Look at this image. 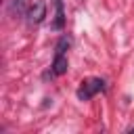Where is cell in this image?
I'll return each instance as SVG.
<instances>
[{
    "instance_id": "1",
    "label": "cell",
    "mask_w": 134,
    "mask_h": 134,
    "mask_svg": "<svg viewBox=\"0 0 134 134\" xmlns=\"http://www.w3.org/2000/svg\"><path fill=\"white\" fill-rule=\"evenodd\" d=\"M105 90V80L100 77H90L86 82H82V86L77 88V98L80 100H90L94 94L103 92Z\"/></svg>"
},
{
    "instance_id": "2",
    "label": "cell",
    "mask_w": 134,
    "mask_h": 134,
    "mask_svg": "<svg viewBox=\"0 0 134 134\" xmlns=\"http://www.w3.org/2000/svg\"><path fill=\"white\" fill-rule=\"evenodd\" d=\"M25 17H27V21H29L31 25H34V23H40V21L46 17V2H44V0H36V2L27 8V15H25Z\"/></svg>"
},
{
    "instance_id": "3",
    "label": "cell",
    "mask_w": 134,
    "mask_h": 134,
    "mask_svg": "<svg viewBox=\"0 0 134 134\" xmlns=\"http://www.w3.org/2000/svg\"><path fill=\"white\" fill-rule=\"evenodd\" d=\"M67 69H69L67 57H65V54H54V61H52L50 73H52V75H63V73H65Z\"/></svg>"
},
{
    "instance_id": "4",
    "label": "cell",
    "mask_w": 134,
    "mask_h": 134,
    "mask_svg": "<svg viewBox=\"0 0 134 134\" xmlns=\"http://www.w3.org/2000/svg\"><path fill=\"white\" fill-rule=\"evenodd\" d=\"M54 6H57V17H54V23H52V27H54V29H63V25H65L63 2H61V0H57V2H54Z\"/></svg>"
},
{
    "instance_id": "5",
    "label": "cell",
    "mask_w": 134,
    "mask_h": 134,
    "mask_svg": "<svg viewBox=\"0 0 134 134\" xmlns=\"http://www.w3.org/2000/svg\"><path fill=\"white\" fill-rule=\"evenodd\" d=\"M10 10L15 15H27V0H10Z\"/></svg>"
},
{
    "instance_id": "6",
    "label": "cell",
    "mask_w": 134,
    "mask_h": 134,
    "mask_svg": "<svg viewBox=\"0 0 134 134\" xmlns=\"http://www.w3.org/2000/svg\"><path fill=\"white\" fill-rule=\"evenodd\" d=\"M67 46H69V40H67V38H61L59 44H57V52H54V54H65Z\"/></svg>"
},
{
    "instance_id": "7",
    "label": "cell",
    "mask_w": 134,
    "mask_h": 134,
    "mask_svg": "<svg viewBox=\"0 0 134 134\" xmlns=\"http://www.w3.org/2000/svg\"><path fill=\"white\" fill-rule=\"evenodd\" d=\"M128 132H134V126H132V128H128Z\"/></svg>"
}]
</instances>
